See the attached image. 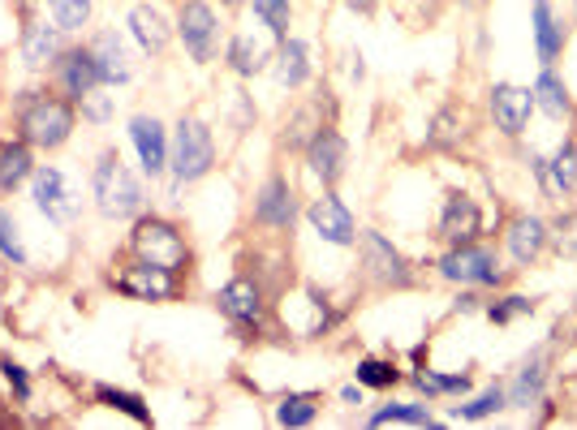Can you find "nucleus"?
Here are the masks:
<instances>
[{
  "label": "nucleus",
  "mask_w": 577,
  "mask_h": 430,
  "mask_svg": "<svg viewBox=\"0 0 577 430\" xmlns=\"http://www.w3.org/2000/svg\"><path fill=\"white\" fill-rule=\"evenodd\" d=\"M362 263H366V276L384 289H410L414 284L405 254L392 241H384L379 232H362Z\"/></svg>",
  "instance_id": "obj_5"
},
{
  "label": "nucleus",
  "mask_w": 577,
  "mask_h": 430,
  "mask_svg": "<svg viewBox=\"0 0 577 430\" xmlns=\"http://www.w3.org/2000/svg\"><path fill=\"white\" fill-rule=\"evenodd\" d=\"M474 232H478V207H474V199L449 194L444 199V212H440V237L453 241V245H462Z\"/></svg>",
  "instance_id": "obj_21"
},
{
  "label": "nucleus",
  "mask_w": 577,
  "mask_h": 430,
  "mask_svg": "<svg viewBox=\"0 0 577 430\" xmlns=\"http://www.w3.org/2000/svg\"><path fill=\"white\" fill-rule=\"evenodd\" d=\"M539 396H543V353H535V357L522 366V375L513 379V388H509V401H513L517 409H530Z\"/></svg>",
  "instance_id": "obj_27"
},
{
  "label": "nucleus",
  "mask_w": 577,
  "mask_h": 430,
  "mask_svg": "<svg viewBox=\"0 0 577 430\" xmlns=\"http://www.w3.org/2000/svg\"><path fill=\"white\" fill-rule=\"evenodd\" d=\"M535 104L543 108L552 121H565L569 112H574V100H569V87L552 74V69H543L539 74V83H535Z\"/></svg>",
  "instance_id": "obj_25"
},
{
  "label": "nucleus",
  "mask_w": 577,
  "mask_h": 430,
  "mask_svg": "<svg viewBox=\"0 0 577 430\" xmlns=\"http://www.w3.org/2000/svg\"><path fill=\"white\" fill-rule=\"evenodd\" d=\"M225 4H241V0H225Z\"/></svg>",
  "instance_id": "obj_45"
},
{
  "label": "nucleus",
  "mask_w": 577,
  "mask_h": 430,
  "mask_svg": "<svg viewBox=\"0 0 577 430\" xmlns=\"http://www.w3.org/2000/svg\"><path fill=\"white\" fill-rule=\"evenodd\" d=\"M57 83H61V91H65L70 100H78V104H83L91 91H100L104 78H100L96 52H91V48H70V52H61V56H57Z\"/></svg>",
  "instance_id": "obj_9"
},
{
  "label": "nucleus",
  "mask_w": 577,
  "mask_h": 430,
  "mask_svg": "<svg viewBox=\"0 0 577 430\" xmlns=\"http://www.w3.org/2000/svg\"><path fill=\"white\" fill-rule=\"evenodd\" d=\"M358 383L362 388H388V383H397V366L379 362V357H362L358 362Z\"/></svg>",
  "instance_id": "obj_36"
},
{
  "label": "nucleus",
  "mask_w": 577,
  "mask_h": 430,
  "mask_svg": "<svg viewBox=\"0 0 577 430\" xmlns=\"http://www.w3.org/2000/svg\"><path fill=\"white\" fill-rule=\"evenodd\" d=\"M216 306L221 315L233 319L237 327H259L263 319V289L254 280H229L221 293H216Z\"/></svg>",
  "instance_id": "obj_14"
},
{
  "label": "nucleus",
  "mask_w": 577,
  "mask_h": 430,
  "mask_svg": "<svg viewBox=\"0 0 577 430\" xmlns=\"http://www.w3.org/2000/svg\"><path fill=\"white\" fill-rule=\"evenodd\" d=\"M91 194L104 219H129L142 212V186L138 177L125 168V160L116 151H104L91 168Z\"/></svg>",
  "instance_id": "obj_1"
},
{
  "label": "nucleus",
  "mask_w": 577,
  "mask_h": 430,
  "mask_svg": "<svg viewBox=\"0 0 577 430\" xmlns=\"http://www.w3.org/2000/svg\"><path fill=\"white\" fill-rule=\"evenodd\" d=\"M4 379H9V388L17 392V401H30V379H26V370H22V366L4 362Z\"/></svg>",
  "instance_id": "obj_41"
},
{
  "label": "nucleus",
  "mask_w": 577,
  "mask_h": 430,
  "mask_svg": "<svg viewBox=\"0 0 577 430\" xmlns=\"http://www.w3.org/2000/svg\"><path fill=\"white\" fill-rule=\"evenodd\" d=\"M229 65H233V74L254 78V74L267 65V48H263V43H254L250 35H233L229 39Z\"/></svg>",
  "instance_id": "obj_28"
},
{
  "label": "nucleus",
  "mask_w": 577,
  "mask_h": 430,
  "mask_svg": "<svg viewBox=\"0 0 577 430\" xmlns=\"http://www.w3.org/2000/svg\"><path fill=\"white\" fill-rule=\"evenodd\" d=\"M129 142L138 151V164L147 177H160L168 168V134L155 116H134L129 121Z\"/></svg>",
  "instance_id": "obj_11"
},
{
  "label": "nucleus",
  "mask_w": 577,
  "mask_h": 430,
  "mask_svg": "<svg viewBox=\"0 0 577 430\" xmlns=\"http://www.w3.org/2000/svg\"><path fill=\"white\" fill-rule=\"evenodd\" d=\"M129 250L142 258V263H155L164 271H181L190 250H186V237L177 232V224L160 219V215H142L129 232Z\"/></svg>",
  "instance_id": "obj_3"
},
{
  "label": "nucleus",
  "mask_w": 577,
  "mask_h": 430,
  "mask_svg": "<svg viewBox=\"0 0 577 430\" xmlns=\"http://www.w3.org/2000/svg\"><path fill=\"white\" fill-rule=\"evenodd\" d=\"M306 164H311V173H315L324 186H337L341 173H346V138H341L333 125H319V134H315L311 147H306Z\"/></svg>",
  "instance_id": "obj_13"
},
{
  "label": "nucleus",
  "mask_w": 577,
  "mask_h": 430,
  "mask_svg": "<svg viewBox=\"0 0 577 430\" xmlns=\"http://www.w3.org/2000/svg\"><path fill=\"white\" fill-rule=\"evenodd\" d=\"M504 401H509V392H504V388H487V392H482V396H474L469 405H457V409H453V418H457V422L491 418L496 409H504Z\"/></svg>",
  "instance_id": "obj_30"
},
{
  "label": "nucleus",
  "mask_w": 577,
  "mask_h": 430,
  "mask_svg": "<svg viewBox=\"0 0 577 430\" xmlns=\"http://www.w3.org/2000/svg\"><path fill=\"white\" fill-rule=\"evenodd\" d=\"M254 17H263L276 39H289V0H254Z\"/></svg>",
  "instance_id": "obj_34"
},
{
  "label": "nucleus",
  "mask_w": 577,
  "mask_h": 430,
  "mask_svg": "<svg viewBox=\"0 0 577 430\" xmlns=\"http://www.w3.org/2000/svg\"><path fill=\"white\" fill-rule=\"evenodd\" d=\"M440 276H444V280H453V284H500V263H496V254H491V250L462 241L457 250H449V254H444Z\"/></svg>",
  "instance_id": "obj_7"
},
{
  "label": "nucleus",
  "mask_w": 577,
  "mask_h": 430,
  "mask_svg": "<svg viewBox=\"0 0 577 430\" xmlns=\"http://www.w3.org/2000/svg\"><path fill=\"white\" fill-rule=\"evenodd\" d=\"M556 250H561L565 258H577V212L556 219Z\"/></svg>",
  "instance_id": "obj_39"
},
{
  "label": "nucleus",
  "mask_w": 577,
  "mask_h": 430,
  "mask_svg": "<svg viewBox=\"0 0 577 430\" xmlns=\"http://www.w3.org/2000/svg\"><path fill=\"white\" fill-rule=\"evenodd\" d=\"M57 56H61V26L52 22H30L26 26V35H22V61L30 65V69H48V65H57Z\"/></svg>",
  "instance_id": "obj_18"
},
{
  "label": "nucleus",
  "mask_w": 577,
  "mask_h": 430,
  "mask_svg": "<svg viewBox=\"0 0 577 430\" xmlns=\"http://www.w3.org/2000/svg\"><path fill=\"white\" fill-rule=\"evenodd\" d=\"M371 427H431L427 405H384L371 414Z\"/></svg>",
  "instance_id": "obj_29"
},
{
  "label": "nucleus",
  "mask_w": 577,
  "mask_h": 430,
  "mask_svg": "<svg viewBox=\"0 0 577 430\" xmlns=\"http://www.w3.org/2000/svg\"><path fill=\"white\" fill-rule=\"evenodd\" d=\"M418 388L431 392V396H440V392H465L469 388V375H431V370H423L418 375Z\"/></svg>",
  "instance_id": "obj_37"
},
{
  "label": "nucleus",
  "mask_w": 577,
  "mask_h": 430,
  "mask_svg": "<svg viewBox=\"0 0 577 430\" xmlns=\"http://www.w3.org/2000/svg\"><path fill=\"white\" fill-rule=\"evenodd\" d=\"M48 13L61 30H83L91 22V0H48Z\"/></svg>",
  "instance_id": "obj_31"
},
{
  "label": "nucleus",
  "mask_w": 577,
  "mask_h": 430,
  "mask_svg": "<svg viewBox=\"0 0 577 430\" xmlns=\"http://www.w3.org/2000/svg\"><path fill=\"white\" fill-rule=\"evenodd\" d=\"M30 194H35V207L48 215L52 224H70V219L78 215V199H74L65 173L52 168V164L35 168V177H30Z\"/></svg>",
  "instance_id": "obj_8"
},
{
  "label": "nucleus",
  "mask_w": 577,
  "mask_h": 430,
  "mask_svg": "<svg viewBox=\"0 0 577 430\" xmlns=\"http://www.w3.org/2000/svg\"><path fill=\"white\" fill-rule=\"evenodd\" d=\"M129 35L142 43V52H164L173 30H168V22L155 4H134L129 9Z\"/></svg>",
  "instance_id": "obj_22"
},
{
  "label": "nucleus",
  "mask_w": 577,
  "mask_h": 430,
  "mask_svg": "<svg viewBox=\"0 0 577 430\" xmlns=\"http://www.w3.org/2000/svg\"><path fill=\"white\" fill-rule=\"evenodd\" d=\"M449 138H453V116H449V112H440V116L431 121V134H427V142H431V147H444Z\"/></svg>",
  "instance_id": "obj_42"
},
{
  "label": "nucleus",
  "mask_w": 577,
  "mask_h": 430,
  "mask_svg": "<svg viewBox=\"0 0 577 430\" xmlns=\"http://www.w3.org/2000/svg\"><path fill=\"white\" fill-rule=\"evenodd\" d=\"M276 422L280 427H311L315 422V396H302V392L285 396L280 409H276Z\"/></svg>",
  "instance_id": "obj_32"
},
{
  "label": "nucleus",
  "mask_w": 577,
  "mask_h": 430,
  "mask_svg": "<svg viewBox=\"0 0 577 430\" xmlns=\"http://www.w3.org/2000/svg\"><path fill=\"white\" fill-rule=\"evenodd\" d=\"M177 30H181V43H186V52H190L199 65H208V61L216 56L221 26H216V13H212V4H203V0H186V4H181V17H177Z\"/></svg>",
  "instance_id": "obj_6"
},
{
  "label": "nucleus",
  "mask_w": 577,
  "mask_h": 430,
  "mask_svg": "<svg viewBox=\"0 0 577 430\" xmlns=\"http://www.w3.org/2000/svg\"><path fill=\"white\" fill-rule=\"evenodd\" d=\"M96 396L104 401V405H113V409H121V414H129L134 422H151V409L134 396V392H116V388H96Z\"/></svg>",
  "instance_id": "obj_35"
},
{
  "label": "nucleus",
  "mask_w": 577,
  "mask_h": 430,
  "mask_svg": "<svg viewBox=\"0 0 577 430\" xmlns=\"http://www.w3.org/2000/svg\"><path fill=\"white\" fill-rule=\"evenodd\" d=\"M548 224L539 219V215H522V219H513L509 224V254L517 258V263H535L543 250H548Z\"/></svg>",
  "instance_id": "obj_19"
},
{
  "label": "nucleus",
  "mask_w": 577,
  "mask_h": 430,
  "mask_svg": "<svg viewBox=\"0 0 577 430\" xmlns=\"http://www.w3.org/2000/svg\"><path fill=\"white\" fill-rule=\"evenodd\" d=\"M254 219L263 228H293L298 203H293V186L285 177H267L254 194Z\"/></svg>",
  "instance_id": "obj_12"
},
{
  "label": "nucleus",
  "mask_w": 577,
  "mask_h": 430,
  "mask_svg": "<svg viewBox=\"0 0 577 430\" xmlns=\"http://www.w3.org/2000/svg\"><path fill=\"white\" fill-rule=\"evenodd\" d=\"M311 52H306V43L302 39H280V65H276V74H280V83L285 87H302L306 78H311V61H306Z\"/></svg>",
  "instance_id": "obj_26"
},
{
  "label": "nucleus",
  "mask_w": 577,
  "mask_h": 430,
  "mask_svg": "<svg viewBox=\"0 0 577 430\" xmlns=\"http://www.w3.org/2000/svg\"><path fill=\"white\" fill-rule=\"evenodd\" d=\"M168 164L177 173V181H199L212 173L216 164V142H212V129L195 116H186L168 142Z\"/></svg>",
  "instance_id": "obj_4"
},
{
  "label": "nucleus",
  "mask_w": 577,
  "mask_h": 430,
  "mask_svg": "<svg viewBox=\"0 0 577 430\" xmlns=\"http://www.w3.org/2000/svg\"><path fill=\"white\" fill-rule=\"evenodd\" d=\"M35 177V160H30V142H9L0 147V190L13 194L17 186H26Z\"/></svg>",
  "instance_id": "obj_24"
},
{
  "label": "nucleus",
  "mask_w": 577,
  "mask_h": 430,
  "mask_svg": "<svg viewBox=\"0 0 577 430\" xmlns=\"http://www.w3.org/2000/svg\"><path fill=\"white\" fill-rule=\"evenodd\" d=\"M306 219H311V228H315L328 245H353V241H358V224H353V215H349V207L337 194L315 199V203L306 207Z\"/></svg>",
  "instance_id": "obj_10"
},
{
  "label": "nucleus",
  "mask_w": 577,
  "mask_h": 430,
  "mask_svg": "<svg viewBox=\"0 0 577 430\" xmlns=\"http://www.w3.org/2000/svg\"><path fill=\"white\" fill-rule=\"evenodd\" d=\"M109 112H113V100H109V96H96V91H91V96L83 100V116H87V121H96V125H100V121H109Z\"/></svg>",
  "instance_id": "obj_40"
},
{
  "label": "nucleus",
  "mask_w": 577,
  "mask_h": 430,
  "mask_svg": "<svg viewBox=\"0 0 577 430\" xmlns=\"http://www.w3.org/2000/svg\"><path fill=\"white\" fill-rule=\"evenodd\" d=\"M0 258L13 263V267H26V245H22L17 219H13L9 212H0Z\"/></svg>",
  "instance_id": "obj_33"
},
{
  "label": "nucleus",
  "mask_w": 577,
  "mask_h": 430,
  "mask_svg": "<svg viewBox=\"0 0 577 430\" xmlns=\"http://www.w3.org/2000/svg\"><path fill=\"white\" fill-rule=\"evenodd\" d=\"M17 129H22V138H26L30 147L57 151V147H65V138L74 134V108H70V100H61V96H39V91H30V96L22 100V112H17Z\"/></svg>",
  "instance_id": "obj_2"
},
{
  "label": "nucleus",
  "mask_w": 577,
  "mask_h": 430,
  "mask_svg": "<svg viewBox=\"0 0 577 430\" xmlns=\"http://www.w3.org/2000/svg\"><path fill=\"white\" fill-rule=\"evenodd\" d=\"M530 164H535V177H539V186L548 190V199H565V194L577 186V151L574 147H561L552 160L535 155Z\"/></svg>",
  "instance_id": "obj_17"
},
{
  "label": "nucleus",
  "mask_w": 577,
  "mask_h": 430,
  "mask_svg": "<svg viewBox=\"0 0 577 430\" xmlns=\"http://www.w3.org/2000/svg\"><path fill=\"white\" fill-rule=\"evenodd\" d=\"M487 315L496 322H509V319H517V315H535V302H530V298H504L500 306H487Z\"/></svg>",
  "instance_id": "obj_38"
},
{
  "label": "nucleus",
  "mask_w": 577,
  "mask_h": 430,
  "mask_svg": "<svg viewBox=\"0 0 577 430\" xmlns=\"http://www.w3.org/2000/svg\"><path fill=\"white\" fill-rule=\"evenodd\" d=\"M341 396H346L349 405H358V401H362V388H346V392H341Z\"/></svg>",
  "instance_id": "obj_44"
},
{
  "label": "nucleus",
  "mask_w": 577,
  "mask_h": 430,
  "mask_svg": "<svg viewBox=\"0 0 577 430\" xmlns=\"http://www.w3.org/2000/svg\"><path fill=\"white\" fill-rule=\"evenodd\" d=\"M346 4L353 13H371V9H375V0H346Z\"/></svg>",
  "instance_id": "obj_43"
},
{
  "label": "nucleus",
  "mask_w": 577,
  "mask_h": 430,
  "mask_svg": "<svg viewBox=\"0 0 577 430\" xmlns=\"http://www.w3.org/2000/svg\"><path fill=\"white\" fill-rule=\"evenodd\" d=\"M91 52H96V61H100V78H104V87H121V83H129V52H125V39L116 35V30H104V35H96V43H91Z\"/></svg>",
  "instance_id": "obj_20"
},
{
  "label": "nucleus",
  "mask_w": 577,
  "mask_h": 430,
  "mask_svg": "<svg viewBox=\"0 0 577 430\" xmlns=\"http://www.w3.org/2000/svg\"><path fill=\"white\" fill-rule=\"evenodd\" d=\"M530 108H535V91H522L513 83L491 87V116L504 134H522L526 121H530Z\"/></svg>",
  "instance_id": "obj_16"
},
{
  "label": "nucleus",
  "mask_w": 577,
  "mask_h": 430,
  "mask_svg": "<svg viewBox=\"0 0 577 430\" xmlns=\"http://www.w3.org/2000/svg\"><path fill=\"white\" fill-rule=\"evenodd\" d=\"M173 276H177V271H164V267L138 258V267H129L125 276H116V289L129 293V298H138V302H164V298H173V289H177Z\"/></svg>",
  "instance_id": "obj_15"
},
{
  "label": "nucleus",
  "mask_w": 577,
  "mask_h": 430,
  "mask_svg": "<svg viewBox=\"0 0 577 430\" xmlns=\"http://www.w3.org/2000/svg\"><path fill=\"white\" fill-rule=\"evenodd\" d=\"M535 43H539V61L552 65L561 52H565V26L561 17L552 13L548 0H535Z\"/></svg>",
  "instance_id": "obj_23"
}]
</instances>
